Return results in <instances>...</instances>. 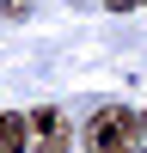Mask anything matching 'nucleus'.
<instances>
[{"mask_svg": "<svg viewBox=\"0 0 147 153\" xmlns=\"http://www.w3.org/2000/svg\"><path fill=\"white\" fill-rule=\"evenodd\" d=\"M141 135H147V117H141Z\"/></svg>", "mask_w": 147, "mask_h": 153, "instance_id": "nucleus-5", "label": "nucleus"}, {"mask_svg": "<svg viewBox=\"0 0 147 153\" xmlns=\"http://www.w3.org/2000/svg\"><path fill=\"white\" fill-rule=\"evenodd\" d=\"M104 6H110V12H129V6H135V0H104Z\"/></svg>", "mask_w": 147, "mask_h": 153, "instance_id": "nucleus-4", "label": "nucleus"}, {"mask_svg": "<svg viewBox=\"0 0 147 153\" xmlns=\"http://www.w3.org/2000/svg\"><path fill=\"white\" fill-rule=\"evenodd\" d=\"M31 147V123L19 110H0V153H24Z\"/></svg>", "mask_w": 147, "mask_h": 153, "instance_id": "nucleus-3", "label": "nucleus"}, {"mask_svg": "<svg viewBox=\"0 0 147 153\" xmlns=\"http://www.w3.org/2000/svg\"><path fill=\"white\" fill-rule=\"evenodd\" d=\"M31 147L37 153H68V141H74V129H68V110L61 104H43V110H31Z\"/></svg>", "mask_w": 147, "mask_h": 153, "instance_id": "nucleus-2", "label": "nucleus"}, {"mask_svg": "<svg viewBox=\"0 0 147 153\" xmlns=\"http://www.w3.org/2000/svg\"><path fill=\"white\" fill-rule=\"evenodd\" d=\"M135 6H147V0H135Z\"/></svg>", "mask_w": 147, "mask_h": 153, "instance_id": "nucleus-6", "label": "nucleus"}, {"mask_svg": "<svg viewBox=\"0 0 147 153\" xmlns=\"http://www.w3.org/2000/svg\"><path fill=\"white\" fill-rule=\"evenodd\" d=\"M135 135H141V117L129 104H104L86 123V153H135Z\"/></svg>", "mask_w": 147, "mask_h": 153, "instance_id": "nucleus-1", "label": "nucleus"}]
</instances>
